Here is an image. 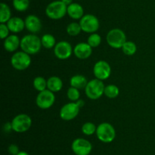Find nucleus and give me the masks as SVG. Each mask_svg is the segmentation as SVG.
I'll return each mask as SVG.
<instances>
[{
	"instance_id": "1",
	"label": "nucleus",
	"mask_w": 155,
	"mask_h": 155,
	"mask_svg": "<svg viewBox=\"0 0 155 155\" xmlns=\"http://www.w3.org/2000/svg\"><path fill=\"white\" fill-rule=\"evenodd\" d=\"M42 46L40 38L33 33L26 35L21 40V50L29 55L37 54Z\"/></svg>"
},
{
	"instance_id": "2",
	"label": "nucleus",
	"mask_w": 155,
	"mask_h": 155,
	"mask_svg": "<svg viewBox=\"0 0 155 155\" xmlns=\"http://www.w3.org/2000/svg\"><path fill=\"white\" fill-rule=\"evenodd\" d=\"M68 14V6L61 0H57L49 3L45 9V15L52 20H60Z\"/></svg>"
},
{
	"instance_id": "3",
	"label": "nucleus",
	"mask_w": 155,
	"mask_h": 155,
	"mask_svg": "<svg viewBox=\"0 0 155 155\" xmlns=\"http://www.w3.org/2000/svg\"><path fill=\"white\" fill-rule=\"evenodd\" d=\"M96 136L99 141L104 143H110L115 139L116 130L111 124L102 122L97 126Z\"/></svg>"
},
{
	"instance_id": "4",
	"label": "nucleus",
	"mask_w": 155,
	"mask_h": 155,
	"mask_svg": "<svg viewBox=\"0 0 155 155\" xmlns=\"http://www.w3.org/2000/svg\"><path fill=\"white\" fill-rule=\"evenodd\" d=\"M104 86L103 81L95 78L88 81L85 88V93L88 98L91 100L99 99L104 93Z\"/></svg>"
},
{
	"instance_id": "5",
	"label": "nucleus",
	"mask_w": 155,
	"mask_h": 155,
	"mask_svg": "<svg viewBox=\"0 0 155 155\" xmlns=\"http://www.w3.org/2000/svg\"><path fill=\"white\" fill-rule=\"evenodd\" d=\"M107 44L114 49H121L127 42V36L121 29H111L106 36Z\"/></svg>"
},
{
	"instance_id": "6",
	"label": "nucleus",
	"mask_w": 155,
	"mask_h": 155,
	"mask_svg": "<svg viewBox=\"0 0 155 155\" xmlns=\"http://www.w3.org/2000/svg\"><path fill=\"white\" fill-rule=\"evenodd\" d=\"M11 64L15 69L18 71L27 69L31 64L30 55L24 51L16 52L11 58Z\"/></svg>"
},
{
	"instance_id": "7",
	"label": "nucleus",
	"mask_w": 155,
	"mask_h": 155,
	"mask_svg": "<svg viewBox=\"0 0 155 155\" xmlns=\"http://www.w3.org/2000/svg\"><path fill=\"white\" fill-rule=\"evenodd\" d=\"M11 122L13 131L18 133H23L30 129L32 126V119L27 114L21 113L14 117Z\"/></svg>"
},
{
	"instance_id": "8",
	"label": "nucleus",
	"mask_w": 155,
	"mask_h": 155,
	"mask_svg": "<svg viewBox=\"0 0 155 155\" xmlns=\"http://www.w3.org/2000/svg\"><path fill=\"white\" fill-rule=\"evenodd\" d=\"M80 24L81 26L82 31L88 33H95L99 29L100 23L96 16L91 14L84 15L80 19Z\"/></svg>"
},
{
	"instance_id": "9",
	"label": "nucleus",
	"mask_w": 155,
	"mask_h": 155,
	"mask_svg": "<svg viewBox=\"0 0 155 155\" xmlns=\"http://www.w3.org/2000/svg\"><path fill=\"white\" fill-rule=\"evenodd\" d=\"M55 102V96L52 91L46 89L41 91L36 97V103L38 107L42 109H47L51 108Z\"/></svg>"
},
{
	"instance_id": "10",
	"label": "nucleus",
	"mask_w": 155,
	"mask_h": 155,
	"mask_svg": "<svg viewBox=\"0 0 155 155\" xmlns=\"http://www.w3.org/2000/svg\"><path fill=\"white\" fill-rule=\"evenodd\" d=\"M71 149L76 155H89L92 152V145L88 140L78 138L73 141Z\"/></svg>"
},
{
	"instance_id": "11",
	"label": "nucleus",
	"mask_w": 155,
	"mask_h": 155,
	"mask_svg": "<svg viewBox=\"0 0 155 155\" xmlns=\"http://www.w3.org/2000/svg\"><path fill=\"white\" fill-rule=\"evenodd\" d=\"M93 73L97 79L104 81L110 76L111 68L108 62L104 60H100L94 65Z\"/></svg>"
},
{
	"instance_id": "12",
	"label": "nucleus",
	"mask_w": 155,
	"mask_h": 155,
	"mask_svg": "<svg viewBox=\"0 0 155 155\" xmlns=\"http://www.w3.org/2000/svg\"><path fill=\"white\" fill-rule=\"evenodd\" d=\"M80 108L76 102L66 103L60 110V117L64 121H71L78 115Z\"/></svg>"
},
{
	"instance_id": "13",
	"label": "nucleus",
	"mask_w": 155,
	"mask_h": 155,
	"mask_svg": "<svg viewBox=\"0 0 155 155\" xmlns=\"http://www.w3.org/2000/svg\"><path fill=\"white\" fill-rule=\"evenodd\" d=\"M74 50L71 43L67 41L62 40L56 43L54 47V53L56 57L59 59H68L72 55Z\"/></svg>"
},
{
	"instance_id": "14",
	"label": "nucleus",
	"mask_w": 155,
	"mask_h": 155,
	"mask_svg": "<svg viewBox=\"0 0 155 155\" xmlns=\"http://www.w3.org/2000/svg\"><path fill=\"white\" fill-rule=\"evenodd\" d=\"M25 28L33 34L39 33L42 28V22L39 17L34 15H30L25 18Z\"/></svg>"
},
{
	"instance_id": "15",
	"label": "nucleus",
	"mask_w": 155,
	"mask_h": 155,
	"mask_svg": "<svg viewBox=\"0 0 155 155\" xmlns=\"http://www.w3.org/2000/svg\"><path fill=\"white\" fill-rule=\"evenodd\" d=\"M74 53L78 59H86L92 55V47H91L88 43H79L74 46Z\"/></svg>"
},
{
	"instance_id": "16",
	"label": "nucleus",
	"mask_w": 155,
	"mask_h": 155,
	"mask_svg": "<svg viewBox=\"0 0 155 155\" xmlns=\"http://www.w3.org/2000/svg\"><path fill=\"white\" fill-rule=\"evenodd\" d=\"M4 48L6 51L9 53H12L21 47V40L17 35L12 34L9 35L7 38L5 39Z\"/></svg>"
},
{
	"instance_id": "17",
	"label": "nucleus",
	"mask_w": 155,
	"mask_h": 155,
	"mask_svg": "<svg viewBox=\"0 0 155 155\" xmlns=\"http://www.w3.org/2000/svg\"><path fill=\"white\" fill-rule=\"evenodd\" d=\"M10 32L18 33L22 31L25 27V21L18 17H12L10 20L6 23Z\"/></svg>"
},
{
	"instance_id": "18",
	"label": "nucleus",
	"mask_w": 155,
	"mask_h": 155,
	"mask_svg": "<svg viewBox=\"0 0 155 155\" xmlns=\"http://www.w3.org/2000/svg\"><path fill=\"white\" fill-rule=\"evenodd\" d=\"M68 15L71 18L74 20L81 19L84 16V10L81 5L73 2L68 6Z\"/></svg>"
},
{
	"instance_id": "19",
	"label": "nucleus",
	"mask_w": 155,
	"mask_h": 155,
	"mask_svg": "<svg viewBox=\"0 0 155 155\" xmlns=\"http://www.w3.org/2000/svg\"><path fill=\"white\" fill-rule=\"evenodd\" d=\"M63 88V81L58 76H51L47 80V89L56 93L60 91Z\"/></svg>"
},
{
	"instance_id": "20",
	"label": "nucleus",
	"mask_w": 155,
	"mask_h": 155,
	"mask_svg": "<svg viewBox=\"0 0 155 155\" xmlns=\"http://www.w3.org/2000/svg\"><path fill=\"white\" fill-rule=\"evenodd\" d=\"M70 84H71V87H74V88L80 90L83 89V88L85 89L88 81L85 76L82 75V74H76V75L71 77V80H70Z\"/></svg>"
},
{
	"instance_id": "21",
	"label": "nucleus",
	"mask_w": 155,
	"mask_h": 155,
	"mask_svg": "<svg viewBox=\"0 0 155 155\" xmlns=\"http://www.w3.org/2000/svg\"><path fill=\"white\" fill-rule=\"evenodd\" d=\"M12 18V12L8 5L2 2L0 5V22L5 24Z\"/></svg>"
},
{
	"instance_id": "22",
	"label": "nucleus",
	"mask_w": 155,
	"mask_h": 155,
	"mask_svg": "<svg viewBox=\"0 0 155 155\" xmlns=\"http://www.w3.org/2000/svg\"><path fill=\"white\" fill-rule=\"evenodd\" d=\"M42 46L45 49H52L56 45L55 37L52 34L45 33L41 37Z\"/></svg>"
},
{
	"instance_id": "23",
	"label": "nucleus",
	"mask_w": 155,
	"mask_h": 155,
	"mask_svg": "<svg viewBox=\"0 0 155 155\" xmlns=\"http://www.w3.org/2000/svg\"><path fill=\"white\" fill-rule=\"evenodd\" d=\"M120 94V90L117 86L114 84H108L104 88V94L110 99L116 98Z\"/></svg>"
},
{
	"instance_id": "24",
	"label": "nucleus",
	"mask_w": 155,
	"mask_h": 155,
	"mask_svg": "<svg viewBox=\"0 0 155 155\" xmlns=\"http://www.w3.org/2000/svg\"><path fill=\"white\" fill-rule=\"evenodd\" d=\"M121 49H122L124 54L127 55V56H133L137 51V46H136V43H133V41L127 40Z\"/></svg>"
},
{
	"instance_id": "25",
	"label": "nucleus",
	"mask_w": 155,
	"mask_h": 155,
	"mask_svg": "<svg viewBox=\"0 0 155 155\" xmlns=\"http://www.w3.org/2000/svg\"><path fill=\"white\" fill-rule=\"evenodd\" d=\"M33 84L35 89L39 91V92H41V91H43L47 89V81L43 77H41V76H38V77L35 78L34 80H33Z\"/></svg>"
},
{
	"instance_id": "26",
	"label": "nucleus",
	"mask_w": 155,
	"mask_h": 155,
	"mask_svg": "<svg viewBox=\"0 0 155 155\" xmlns=\"http://www.w3.org/2000/svg\"><path fill=\"white\" fill-rule=\"evenodd\" d=\"M13 6L18 12H24L30 7V0H13Z\"/></svg>"
},
{
	"instance_id": "27",
	"label": "nucleus",
	"mask_w": 155,
	"mask_h": 155,
	"mask_svg": "<svg viewBox=\"0 0 155 155\" xmlns=\"http://www.w3.org/2000/svg\"><path fill=\"white\" fill-rule=\"evenodd\" d=\"M67 33L68 35L72 36H76L80 33L82 31L81 26H80V23L77 22H72L70 23L67 27Z\"/></svg>"
},
{
	"instance_id": "28",
	"label": "nucleus",
	"mask_w": 155,
	"mask_h": 155,
	"mask_svg": "<svg viewBox=\"0 0 155 155\" xmlns=\"http://www.w3.org/2000/svg\"><path fill=\"white\" fill-rule=\"evenodd\" d=\"M81 130L84 135L89 136V135H93L96 132L97 126L91 122H87L83 125Z\"/></svg>"
},
{
	"instance_id": "29",
	"label": "nucleus",
	"mask_w": 155,
	"mask_h": 155,
	"mask_svg": "<svg viewBox=\"0 0 155 155\" xmlns=\"http://www.w3.org/2000/svg\"><path fill=\"white\" fill-rule=\"evenodd\" d=\"M87 43L91 47L95 48L98 47L101 43V37L99 34L96 33H91L87 39Z\"/></svg>"
},
{
	"instance_id": "30",
	"label": "nucleus",
	"mask_w": 155,
	"mask_h": 155,
	"mask_svg": "<svg viewBox=\"0 0 155 155\" xmlns=\"http://www.w3.org/2000/svg\"><path fill=\"white\" fill-rule=\"evenodd\" d=\"M67 96H68V99H69L70 100H71L72 102H76L80 99V91H79V89H77V88H74V87H71V88L68 90Z\"/></svg>"
},
{
	"instance_id": "31",
	"label": "nucleus",
	"mask_w": 155,
	"mask_h": 155,
	"mask_svg": "<svg viewBox=\"0 0 155 155\" xmlns=\"http://www.w3.org/2000/svg\"><path fill=\"white\" fill-rule=\"evenodd\" d=\"M9 30L6 24H0V37L2 40H5L9 36Z\"/></svg>"
},
{
	"instance_id": "32",
	"label": "nucleus",
	"mask_w": 155,
	"mask_h": 155,
	"mask_svg": "<svg viewBox=\"0 0 155 155\" xmlns=\"http://www.w3.org/2000/svg\"><path fill=\"white\" fill-rule=\"evenodd\" d=\"M8 153H10L11 155H17L20 152L19 147H18V146L15 144H10L8 148Z\"/></svg>"
},
{
	"instance_id": "33",
	"label": "nucleus",
	"mask_w": 155,
	"mask_h": 155,
	"mask_svg": "<svg viewBox=\"0 0 155 155\" xmlns=\"http://www.w3.org/2000/svg\"><path fill=\"white\" fill-rule=\"evenodd\" d=\"M3 129L5 132H9L11 130H13L12 129V122H7L3 126Z\"/></svg>"
},
{
	"instance_id": "34",
	"label": "nucleus",
	"mask_w": 155,
	"mask_h": 155,
	"mask_svg": "<svg viewBox=\"0 0 155 155\" xmlns=\"http://www.w3.org/2000/svg\"><path fill=\"white\" fill-rule=\"evenodd\" d=\"M76 103H77V104L78 105L79 107H80V108L83 107V106H84V104H85V102L83 101V100H81V99H79L77 101H76Z\"/></svg>"
},
{
	"instance_id": "35",
	"label": "nucleus",
	"mask_w": 155,
	"mask_h": 155,
	"mask_svg": "<svg viewBox=\"0 0 155 155\" xmlns=\"http://www.w3.org/2000/svg\"><path fill=\"white\" fill-rule=\"evenodd\" d=\"M61 2L64 3L67 6L70 5H71L73 3V0H61Z\"/></svg>"
},
{
	"instance_id": "36",
	"label": "nucleus",
	"mask_w": 155,
	"mask_h": 155,
	"mask_svg": "<svg viewBox=\"0 0 155 155\" xmlns=\"http://www.w3.org/2000/svg\"><path fill=\"white\" fill-rule=\"evenodd\" d=\"M17 155H29V153L25 151H20Z\"/></svg>"
}]
</instances>
